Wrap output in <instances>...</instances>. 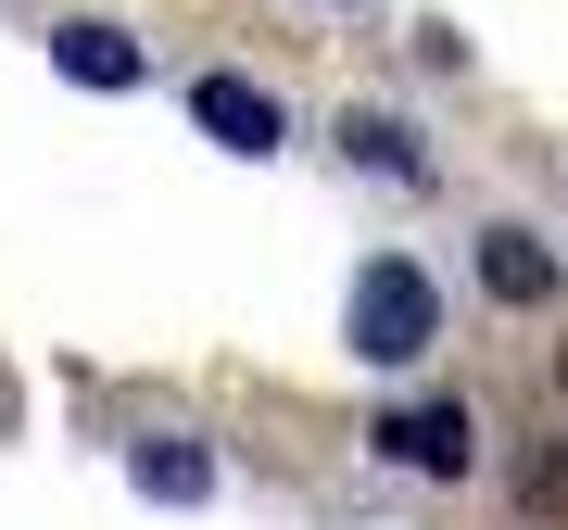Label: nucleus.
Here are the masks:
<instances>
[{
    "label": "nucleus",
    "mask_w": 568,
    "mask_h": 530,
    "mask_svg": "<svg viewBox=\"0 0 568 530\" xmlns=\"http://www.w3.org/2000/svg\"><path fill=\"white\" fill-rule=\"evenodd\" d=\"M342 342L366 354V367H417V354L443 342V291H429V265H417V253H366V265H354Z\"/></svg>",
    "instance_id": "obj_1"
},
{
    "label": "nucleus",
    "mask_w": 568,
    "mask_h": 530,
    "mask_svg": "<svg viewBox=\"0 0 568 530\" xmlns=\"http://www.w3.org/2000/svg\"><path fill=\"white\" fill-rule=\"evenodd\" d=\"M51 63L77 89H140V39H126L114 13H77V26H51Z\"/></svg>",
    "instance_id": "obj_4"
},
{
    "label": "nucleus",
    "mask_w": 568,
    "mask_h": 530,
    "mask_svg": "<svg viewBox=\"0 0 568 530\" xmlns=\"http://www.w3.org/2000/svg\"><path fill=\"white\" fill-rule=\"evenodd\" d=\"M530 506H568V455H556V468H530Z\"/></svg>",
    "instance_id": "obj_8"
},
{
    "label": "nucleus",
    "mask_w": 568,
    "mask_h": 530,
    "mask_svg": "<svg viewBox=\"0 0 568 530\" xmlns=\"http://www.w3.org/2000/svg\"><path fill=\"white\" fill-rule=\"evenodd\" d=\"M342 140H354L366 177H429V152L405 140V114H342Z\"/></svg>",
    "instance_id": "obj_7"
},
{
    "label": "nucleus",
    "mask_w": 568,
    "mask_h": 530,
    "mask_svg": "<svg viewBox=\"0 0 568 530\" xmlns=\"http://www.w3.org/2000/svg\"><path fill=\"white\" fill-rule=\"evenodd\" d=\"M140 492L152 506H215V455L190 442V429H152L140 442Z\"/></svg>",
    "instance_id": "obj_5"
},
{
    "label": "nucleus",
    "mask_w": 568,
    "mask_h": 530,
    "mask_svg": "<svg viewBox=\"0 0 568 530\" xmlns=\"http://www.w3.org/2000/svg\"><path fill=\"white\" fill-rule=\"evenodd\" d=\"M366 442H379L392 468H429V480H467V455H480L467 442V405H392Z\"/></svg>",
    "instance_id": "obj_3"
},
{
    "label": "nucleus",
    "mask_w": 568,
    "mask_h": 530,
    "mask_svg": "<svg viewBox=\"0 0 568 530\" xmlns=\"http://www.w3.org/2000/svg\"><path fill=\"white\" fill-rule=\"evenodd\" d=\"M190 114H203V140H215V152H241V164H265V152L291 140L278 102H265L253 77H227V63H203V77H190Z\"/></svg>",
    "instance_id": "obj_2"
},
{
    "label": "nucleus",
    "mask_w": 568,
    "mask_h": 530,
    "mask_svg": "<svg viewBox=\"0 0 568 530\" xmlns=\"http://www.w3.org/2000/svg\"><path fill=\"white\" fill-rule=\"evenodd\" d=\"M480 278L506 291V304H544V291H556V253L530 241V227H493V241H480Z\"/></svg>",
    "instance_id": "obj_6"
}]
</instances>
